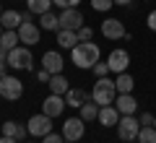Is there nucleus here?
I'll return each instance as SVG.
<instances>
[{
  "instance_id": "bb28decb",
  "label": "nucleus",
  "mask_w": 156,
  "mask_h": 143,
  "mask_svg": "<svg viewBox=\"0 0 156 143\" xmlns=\"http://www.w3.org/2000/svg\"><path fill=\"white\" fill-rule=\"evenodd\" d=\"M112 5H115V0H91V8H94V11H99V13L109 11Z\"/></svg>"
},
{
  "instance_id": "423d86ee",
  "label": "nucleus",
  "mask_w": 156,
  "mask_h": 143,
  "mask_svg": "<svg viewBox=\"0 0 156 143\" xmlns=\"http://www.w3.org/2000/svg\"><path fill=\"white\" fill-rule=\"evenodd\" d=\"M26 130L31 133V135H37V138H44L47 133H52V117L50 115H34V117H29V122H26Z\"/></svg>"
},
{
  "instance_id": "6e6552de",
  "label": "nucleus",
  "mask_w": 156,
  "mask_h": 143,
  "mask_svg": "<svg viewBox=\"0 0 156 143\" xmlns=\"http://www.w3.org/2000/svg\"><path fill=\"white\" fill-rule=\"evenodd\" d=\"M107 65H109V73H125L128 70V65H130V55L125 50H112L109 52V57H107Z\"/></svg>"
},
{
  "instance_id": "2f4dec72",
  "label": "nucleus",
  "mask_w": 156,
  "mask_h": 143,
  "mask_svg": "<svg viewBox=\"0 0 156 143\" xmlns=\"http://www.w3.org/2000/svg\"><path fill=\"white\" fill-rule=\"evenodd\" d=\"M138 120H140V125H154V120H156V117H151V112H143V115H140Z\"/></svg>"
},
{
  "instance_id": "7c9ffc66",
  "label": "nucleus",
  "mask_w": 156,
  "mask_h": 143,
  "mask_svg": "<svg viewBox=\"0 0 156 143\" xmlns=\"http://www.w3.org/2000/svg\"><path fill=\"white\" fill-rule=\"evenodd\" d=\"M55 5H60V8H78V3L81 0H52Z\"/></svg>"
},
{
  "instance_id": "f3484780",
  "label": "nucleus",
  "mask_w": 156,
  "mask_h": 143,
  "mask_svg": "<svg viewBox=\"0 0 156 143\" xmlns=\"http://www.w3.org/2000/svg\"><path fill=\"white\" fill-rule=\"evenodd\" d=\"M78 42H81L78 39V31H70V29H60L57 31V44H60L62 50H73Z\"/></svg>"
},
{
  "instance_id": "f257e3e1",
  "label": "nucleus",
  "mask_w": 156,
  "mask_h": 143,
  "mask_svg": "<svg viewBox=\"0 0 156 143\" xmlns=\"http://www.w3.org/2000/svg\"><path fill=\"white\" fill-rule=\"evenodd\" d=\"M99 57H101V50H99V44H94V42H78L70 50V63L76 68H81V70L94 68L99 63Z\"/></svg>"
},
{
  "instance_id": "393cba45",
  "label": "nucleus",
  "mask_w": 156,
  "mask_h": 143,
  "mask_svg": "<svg viewBox=\"0 0 156 143\" xmlns=\"http://www.w3.org/2000/svg\"><path fill=\"white\" fill-rule=\"evenodd\" d=\"M52 5H55L52 0H26L29 13H37V16H42V13H50Z\"/></svg>"
},
{
  "instance_id": "6ab92c4d",
  "label": "nucleus",
  "mask_w": 156,
  "mask_h": 143,
  "mask_svg": "<svg viewBox=\"0 0 156 143\" xmlns=\"http://www.w3.org/2000/svg\"><path fill=\"white\" fill-rule=\"evenodd\" d=\"M115 86H117V94H133L135 81H133V76L125 70V73H120V76L115 78Z\"/></svg>"
},
{
  "instance_id": "ddd939ff",
  "label": "nucleus",
  "mask_w": 156,
  "mask_h": 143,
  "mask_svg": "<svg viewBox=\"0 0 156 143\" xmlns=\"http://www.w3.org/2000/svg\"><path fill=\"white\" fill-rule=\"evenodd\" d=\"M101 34L107 39H125L128 37V31H125L120 18H107V21H101Z\"/></svg>"
},
{
  "instance_id": "1a4fd4ad",
  "label": "nucleus",
  "mask_w": 156,
  "mask_h": 143,
  "mask_svg": "<svg viewBox=\"0 0 156 143\" xmlns=\"http://www.w3.org/2000/svg\"><path fill=\"white\" fill-rule=\"evenodd\" d=\"M83 26V16L78 8H62L60 13V29H70V31H78Z\"/></svg>"
},
{
  "instance_id": "2eb2a0df",
  "label": "nucleus",
  "mask_w": 156,
  "mask_h": 143,
  "mask_svg": "<svg viewBox=\"0 0 156 143\" xmlns=\"http://www.w3.org/2000/svg\"><path fill=\"white\" fill-rule=\"evenodd\" d=\"M120 112H117V107L115 104H109V107H101L99 109V122L104 127H117V122H120Z\"/></svg>"
},
{
  "instance_id": "473e14b6",
  "label": "nucleus",
  "mask_w": 156,
  "mask_h": 143,
  "mask_svg": "<svg viewBox=\"0 0 156 143\" xmlns=\"http://www.w3.org/2000/svg\"><path fill=\"white\" fill-rule=\"evenodd\" d=\"M146 23H148V29H151V31H156V11H151V13H148Z\"/></svg>"
},
{
  "instance_id": "f03ea898",
  "label": "nucleus",
  "mask_w": 156,
  "mask_h": 143,
  "mask_svg": "<svg viewBox=\"0 0 156 143\" xmlns=\"http://www.w3.org/2000/svg\"><path fill=\"white\" fill-rule=\"evenodd\" d=\"M91 99H94L99 107H109V104H115V99H117V86H115V81H112L109 76L96 78L94 91H91Z\"/></svg>"
},
{
  "instance_id": "4be33fe9",
  "label": "nucleus",
  "mask_w": 156,
  "mask_h": 143,
  "mask_svg": "<svg viewBox=\"0 0 156 143\" xmlns=\"http://www.w3.org/2000/svg\"><path fill=\"white\" fill-rule=\"evenodd\" d=\"M39 26L44 29V31H60V16H55V13H42L39 16Z\"/></svg>"
},
{
  "instance_id": "5701e85b",
  "label": "nucleus",
  "mask_w": 156,
  "mask_h": 143,
  "mask_svg": "<svg viewBox=\"0 0 156 143\" xmlns=\"http://www.w3.org/2000/svg\"><path fill=\"white\" fill-rule=\"evenodd\" d=\"M99 109H101V107L96 104L94 99H89V102H86L83 107H81V120H83V122H91V120H99Z\"/></svg>"
},
{
  "instance_id": "72a5a7b5",
  "label": "nucleus",
  "mask_w": 156,
  "mask_h": 143,
  "mask_svg": "<svg viewBox=\"0 0 156 143\" xmlns=\"http://www.w3.org/2000/svg\"><path fill=\"white\" fill-rule=\"evenodd\" d=\"M37 78H39V81H42V83H50V78H52V76H50V73L44 70V68H42V70L37 73Z\"/></svg>"
},
{
  "instance_id": "58836bf2",
  "label": "nucleus",
  "mask_w": 156,
  "mask_h": 143,
  "mask_svg": "<svg viewBox=\"0 0 156 143\" xmlns=\"http://www.w3.org/2000/svg\"><path fill=\"white\" fill-rule=\"evenodd\" d=\"M0 16H3V8H0Z\"/></svg>"
},
{
  "instance_id": "412c9836",
  "label": "nucleus",
  "mask_w": 156,
  "mask_h": 143,
  "mask_svg": "<svg viewBox=\"0 0 156 143\" xmlns=\"http://www.w3.org/2000/svg\"><path fill=\"white\" fill-rule=\"evenodd\" d=\"M50 94H60V96H65L68 94V78L62 76V73H57V76H52L50 78Z\"/></svg>"
},
{
  "instance_id": "b1692460",
  "label": "nucleus",
  "mask_w": 156,
  "mask_h": 143,
  "mask_svg": "<svg viewBox=\"0 0 156 143\" xmlns=\"http://www.w3.org/2000/svg\"><path fill=\"white\" fill-rule=\"evenodd\" d=\"M18 42H21V39H18V31H16V29H8V31H3V37H0V47L8 50V52L16 50Z\"/></svg>"
},
{
  "instance_id": "4c0bfd02",
  "label": "nucleus",
  "mask_w": 156,
  "mask_h": 143,
  "mask_svg": "<svg viewBox=\"0 0 156 143\" xmlns=\"http://www.w3.org/2000/svg\"><path fill=\"white\" fill-rule=\"evenodd\" d=\"M3 31H5V29H3V23H0V37H3Z\"/></svg>"
},
{
  "instance_id": "0eeeda50",
  "label": "nucleus",
  "mask_w": 156,
  "mask_h": 143,
  "mask_svg": "<svg viewBox=\"0 0 156 143\" xmlns=\"http://www.w3.org/2000/svg\"><path fill=\"white\" fill-rule=\"evenodd\" d=\"M83 130H86V122L81 120V115L78 117H68V120L62 122V138L70 141V143L81 141V138H83Z\"/></svg>"
},
{
  "instance_id": "dca6fc26",
  "label": "nucleus",
  "mask_w": 156,
  "mask_h": 143,
  "mask_svg": "<svg viewBox=\"0 0 156 143\" xmlns=\"http://www.w3.org/2000/svg\"><path fill=\"white\" fill-rule=\"evenodd\" d=\"M86 102H89V94H86L83 88H68V94H65V104H68V107L81 109Z\"/></svg>"
},
{
  "instance_id": "e433bc0d",
  "label": "nucleus",
  "mask_w": 156,
  "mask_h": 143,
  "mask_svg": "<svg viewBox=\"0 0 156 143\" xmlns=\"http://www.w3.org/2000/svg\"><path fill=\"white\" fill-rule=\"evenodd\" d=\"M5 65H8L5 60H0V76H5Z\"/></svg>"
},
{
  "instance_id": "cd10ccee",
  "label": "nucleus",
  "mask_w": 156,
  "mask_h": 143,
  "mask_svg": "<svg viewBox=\"0 0 156 143\" xmlns=\"http://www.w3.org/2000/svg\"><path fill=\"white\" fill-rule=\"evenodd\" d=\"M91 37H94V29H91V26L83 23V26L78 29V39H81V42H91Z\"/></svg>"
},
{
  "instance_id": "9d476101",
  "label": "nucleus",
  "mask_w": 156,
  "mask_h": 143,
  "mask_svg": "<svg viewBox=\"0 0 156 143\" xmlns=\"http://www.w3.org/2000/svg\"><path fill=\"white\" fill-rule=\"evenodd\" d=\"M18 31V39H21L26 47H34V44H39V26L34 23V18L31 21H23L21 26L16 29Z\"/></svg>"
},
{
  "instance_id": "c9c22d12",
  "label": "nucleus",
  "mask_w": 156,
  "mask_h": 143,
  "mask_svg": "<svg viewBox=\"0 0 156 143\" xmlns=\"http://www.w3.org/2000/svg\"><path fill=\"white\" fill-rule=\"evenodd\" d=\"M133 0H115V5H130Z\"/></svg>"
},
{
  "instance_id": "a19ab883",
  "label": "nucleus",
  "mask_w": 156,
  "mask_h": 143,
  "mask_svg": "<svg viewBox=\"0 0 156 143\" xmlns=\"http://www.w3.org/2000/svg\"><path fill=\"white\" fill-rule=\"evenodd\" d=\"M133 143H138V141H133Z\"/></svg>"
},
{
  "instance_id": "c756f323",
  "label": "nucleus",
  "mask_w": 156,
  "mask_h": 143,
  "mask_svg": "<svg viewBox=\"0 0 156 143\" xmlns=\"http://www.w3.org/2000/svg\"><path fill=\"white\" fill-rule=\"evenodd\" d=\"M42 143H65V138H62V133H60V135H57V133H47Z\"/></svg>"
},
{
  "instance_id": "4468645a",
  "label": "nucleus",
  "mask_w": 156,
  "mask_h": 143,
  "mask_svg": "<svg viewBox=\"0 0 156 143\" xmlns=\"http://www.w3.org/2000/svg\"><path fill=\"white\" fill-rule=\"evenodd\" d=\"M115 107H117V112H120V115H135V109H138V102H135L133 94H117Z\"/></svg>"
},
{
  "instance_id": "ea45409f",
  "label": "nucleus",
  "mask_w": 156,
  "mask_h": 143,
  "mask_svg": "<svg viewBox=\"0 0 156 143\" xmlns=\"http://www.w3.org/2000/svg\"><path fill=\"white\" fill-rule=\"evenodd\" d=\"M154 127H156V120H154Z\"/></svg>"
},
{
  "instance_id": "7ed1b4c3",
  "label": "nucleus",
  "mask_w": 156,
  "mask_h": 143,
  "mask_svg": "<svg viewBox=\"0 0 156 143\" xmlns=\"http://www.w3.org/2000/svg\"><path fill=\"white\" fill-rule=\"evenodd\" d=\"M138 133H140V120L138 117H133V115L120 117V122H117V135H120V141L133 143V141H138Z\"/></svg>"
},
{
  "instance_id": "a211bd4d",
  "label": "nucleus",
  "mask_w": 156,
  "mask_h": 143,
  "mask_svg": "<svg viewBox=\"0 0 156 143\" xmlns=\"http://www.w3.org/2000/svg\"><path fill=\"white\" fill-rule=\"evenodd\" d=\"M0 23H3V29H18L23 23V13L18 11H3V16H0Z\"/></svg>"
},
{
  "instance_id": "f8f14e48",
  "label": "nucleus",
  "mask_w": 156,
  "mask_h": 143,
  "mask_svg": "<svg viewBox=\"0 0 156 143\" xmlns=\"http://www.w3.org/2000/svg\"><path fill=\"white\" fill-rule=\"evenodd\" d=\"M42 68H44L50 76H57V73H62V68H65V60H62L60 52L50 50V52H44V55H42Z\"/></svg>"
},
{
  "instance_id": "39448f33",
  "label": "nucleus",
  "mask_w": 156,
  "mask_h": 143,
  "mask_svg": "<svg viewBox=\"0 0 156 143\" xmlns=\"http://www.w3.org/2000/svg\"><path fill=\"white\" fill-rule=\"evenodd\" d=\"M21 94H23V83L16 76H0V96L3 99L16 102V99H21Z\"/></svg>"
},
{
  "instance_id": "f704fd0d",
  "label": "nucleus",
  "mask_w": 156,
  "mask_h": 143,
  "mask_svg": "<svg viewBox=\"0 0 156 143\" xmlns=\"http://www.w3.org/2000/svg\"><path fill=\"white\" fill-rule=\"evenodd\" d=\"M0 143H18V141H16V138H8V135H3V138H0Z\"/></svg>"
},
{
  "instance_id": "20e7f679",
  "label": "nucleus",
  "mask_w": 156,
  "mask_h": 143,
  "mask_svg": "<svg viewBox=\"0 0 156 143\" xmlns=\"http://www.w3.org/2000/svg\"><path fill=\"white\" fill-rule=\"evenodd\" d=\"M5 63L13 68V70H31V65H34L31 50H29V47H16V50L8 52V60Z\"/></svg>"
},
{
  "instance_id": "a878e982",
  "label": "nucleus",
  "mask_w": 156,
  "mask_h": 143,
  "mask_svg": "<svg viewBox=\"0 0 156 143\" xmlns=\"http://www.w3.org/2000/svg\"><path fill=\"white\" fill-rule=\"evenodd\" d=\"M138 143H156V127L154 125H140Z\"/></svg>"
},
{
  "instance_id": "c85d7f7f",
  "label": "nucleus",
  "mask_w": 156,
  "mask_h": 143,
  "mask_svg": "<svg viewBox=\"0 0 156 143\" xmlns=\"http://www.w3.org/2000/svg\"><path fill=\"white\" fill-rule=\"evenodd\" d=\"M91 70L96 73V78H101V76H109V65H107V63H96V65L91 68Z\"/></svg>"
},
{
  "instance_id": "9b49d317",
  "label": "nucleus",
  "mask_w": 156,
  "mask_h": 143,
  "mask_svg": "<svg viewBox=\"0 0 156 143\" xmlns=\"http://www.w3.org/2000/svg\"><path fill=\"white\" fill-rule=\"evenodd\" d=\"M42 112H44V115H50L52 120H55V117H60L62 112H65V96H60V94H50V96L42 102Z\"/></svg>"
},
{
  "instance_id": "aec40b11",
  "label": "nucleus",
  "mask_w": 156,
  "mask_h": 143,
  "mask_svg": "<svg viewBox=\"0 0 156 143\" xmlns=\"http://www.w3.org/2000/svg\"><path fill=\"white\" fill-rule=\"evenodd\" d=\"M3 135L23 141L26 138V125H18V122H3Z\"/></svg>"
}]
</instances>
